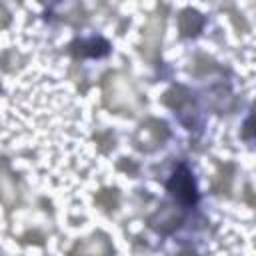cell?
Here are the masks:
<instances>
[{"label": "cell", "mask_w": 256, "mask_h": 256, "mask_svg": "<svg viewBox=\"0 0 256 256\" xmlns=\"http://www.w3.org/2000/svg\"><path fill=\"white\" fill-rule=\"evenodd\" d=\"M166 188L168 192L184 206H190L198 200V192H196V184H194V178L190 174V170L182 164L174 170L172 178L166 182Z\"/></svg>", "instance_id": "3957f363"}, {"label": "cell", "mask_w": 256, "mask_h": 256, "mask_svg": "<svg viewBox=\"0 0 256 256\" xmlns=\"http://www.w3.org/2000/svg\"><path fill=\"white\" fill-rule=\"evenodd\" d=\"M72 254H110L112 252V246L108 244V238L104 236V234H94L92 238H88V240H84L82 244L78 242L72 250H70Z\"/></svg>", "instance_id": "8992f818"}, {"label": "cell", "mask_w": 256, "mask_h": 256, "mask_svg": "<svg viewBox=\"0 0 256 256\" xmlns=\"http://www.w3.org/2000/svg\"><path fill=\"white\" fill-rule=\"evenodd\" d=\"M162 30H164V14H154L142 30V48H140V52L152 64L158 60V54H160Z\"/></svg>", "instance_id": "277c9868"}, {"label": "cell", "mask_w": 256, "mask_h": 256, "mask_svg": "<svg viewBox=\"0 0 256 256\" xmlns=\"http://www.w3.org/2000/svg\"><path fill=\"white\" fill-rule=\"evenodd\" d=\"M178 222H180V218H176V214L172 212V210H162V212H158L152 220H150V224H152V228H156V230H160V232H170V230H174V228H178Z\"/></svg>", "instance_id": "9c48e42d"}, {"label": "cell", "mask_w": 256, "mask_h": 256, "mask_svg": "<svg viewBox=\"0 0 256 256\" xmlns=\"http://www.w3.org/2000/svg\"><path fill=\"white\" fill-rule=\"evenodd\" d=\"M8 22H10V14H8V10L0 4V30H4V28L8 26Z\"/></svg>", "instance_id": "8fae6325"}, {"label": "cell", "mask_w": 256, "mask_h": 256, "mask_svg": "<svg viewBox=\"0 0 256 256\" xmlns=\"http://www.w3.org/2000/svg\"><path fill=\"white\" fill-rule=\"evenodd\" d=\"M162 102L172 110H184L186 106H190V92L184 86H172L164 92Z\"/></svg>", "instance_id": "ba28073f"}, {"label": "cell", "mask_w": 256, "mask_h": 256, "mask_svg": "<svg viewBox=\"0 0 256 256\" xmlns=\"http://www.w3.org/2000/svg\"><path fill=\"white\" fill-rule=\"evenodd\" d=\"M0 198L6 204H12L14 198H16V186H14V180H12V176L8 172L0 174Z\"/></svg>", "instance_id": "30bf717a"}, {"label": "cell", "mask_w": 256, "mask_h": 256, "mask_svg": "<svg viewBox=\"0 0 256 256\" xmlns=\"http://www.w3.org/2000/svg\"><path fill=\"white\" fill-rule=\"evenodd\" d=\"M102 98L106 108L118 114L134 116L142 108V98L132 84V78L124 72H108L102 80Z\"/></svg>", "instance_id": "6da1fadb"}, {"label": "cell", "mask_w": 256, "mask_h": 256, "mask_svg": "<svg viewBox=\"0 0 256 256\" xmlns=\"http://www.w3.org/2000/svg\"><path fill=\"white\" fill-rule=\"evenodd\" d=\"M168 124L164 120H158V118H148L144 120L136 134H134V144L138 150H144V152H152L156 148H160L166 140H168Z\"/></svg>", "instance_id": "7a4b0ae2"}, {"label": "cell", "mask_w": 256, "mask_h": 256, "mask_svg": "<svg viewBox=\"0 0 256 256\" xmlns=\"http://www.w3.org/2000/svg\"><path fill=\"white\" fill-rule=\"evenodd\" d=\"M72 52L76 56H106L108 54V42L102 38H90V40H80L72 44Z\"/></svg>", "instance_id": "52a82bcc"}, {"label": "cell", "mask_w": 256, "mask_h": 256, "mask_svg": "<svg viewBox=\"0 0 256 256\" xmlns=\"http://www.w3.org/2000/svg\"><path fill=\"white\" fill-rule=\"evenodd\" d=\"M204 26V16L194 10V8H184L180 10L178 14V28H180V34L184 38H190V36H196Z\"/></svg>", "instance_id": "5b68a950"}]
</instances>
